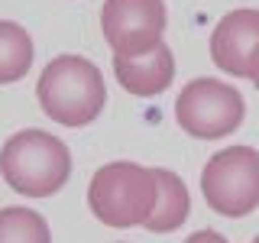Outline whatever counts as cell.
I'll return each instance as SVG.
<instances>
[{
    "label": "cell",
    "mask_w": 259,
    "mask_h": 243,
    "mask_svg": "<svg viewBox=\"0 0 259 243\" xmlns=\"http://www.w3.org/2000/svg\"><path fill=\"white\" fill-rule=\"evenodd\" d=\"M46 117L62 127H88L107 104V85L94 62L84 55H55L36 85Z\"/></svg>",
    "instance_id": "cell-1"
},
{
    "label": "cell",
    "mask_w": 259,
    "mask_h": 243,
    "mask_svg": "<svg viewBox=\"0 0 259 243\" xmlns=\"http://www.w3.org/2000/svg\"><path fill=\"white\" fill-rule=\"evenodd\" d=\"M0 175L16 194L49 198L71 175V152L46 130H20L0 149Z\"/></svg>",
    "instance_id": "cell-2"
},
{
    "label": "cell",
    "mask_w": 259,
    "mask_h": 243,
    "mask_svg": "<svg viewBox=\"0 0 259 243\" xmlns=\"http://www.w3.org/2000/svg\"><path fill=\"white\" fill-rule=\"evenodd\" d=\"M159 201L156 169L136 166V162H110L97 169L88 185V205L94 217L107 227H136L146 224Z\"/></svg>",
    "instance_id": "cell-3"
},
{
    "label": "cell",
    "mask_w": 259,
    "mask_h": 243,
    "mask_svg": "<svg viewBox=\"0 0 259 243\" xmlns=\"http://www.w3.org/2000/svg\"><path fill=\"white\" fill-rule=\"evenodd\" d=\"M201 191L210 211L221 217H246L259 208V152L253 146H230L207 159Z\"/></svg>",
    "instance_id": "cell-4"
},
{
    "label": "cell",
    "mask_w": 259,
    "mask_h": 243,
    "mask_svg": "<svg viewBox=\"0 0 259 243\" xmlns=\"http://www.w3.org/2000/svg\"><path fill=\"white\" fill-rule=\"evenodd\" d=\"M243 94L217 78H194L175 101V120L194 140H224L243 124Z\"/></svg>",
    "instance_id": "cell-5"
},
{
    "label": "cell",
    "mask_w": 259,
    "mask_h": 243,
    "mask_svg": "<svg viewBox=\"0 0 259 243\" xmlns=\"http://www.w3.org/2000/svg\"><path fill=\"white\" fill-rule=\"evenodd\" d=\"M101 29L117 59H140L162 43L165 0H104Z\"/></svg>",
    "instance_id": "cell-6"
},
{
    "label": "cell",
    "mask_w": 259,
    "mask_h": 243,
    "mask_svg": "<svg viewBox=\"0 0 259 243\" xmlns=\"http://www.w3.org/2000/svg\"><path fill=\"white\" fill-rule=\"evenodd\" d=\"M210 59L233 78H259V10H233L210 32Z\"/></svg>",
    "instance_id": "cell-7"
},
{
    "label": "cell",
    "mask_w": 259,
    "mask_h": 243,
    "mask_svg": "<svg viewBox=\"0 0 259 243\" xmlns=\"http://www.w3.org/2000/svg\"><path fill=\"white\" fill-rule=\"evenodd\" d=\"M113 75L136 97L162 94L175 78V55L165 43H159L152 52L140 55V59H117L113 55Z\"/></svg>",
    "instance_id": "cell-8"
},
{
    "label": "cell",
    "mask_w": 259,
    "mask_h": 243,
    "mask_svg": "<svg viewBox=\"0 0 259 243\" xmlns=\"http://www.w3.org/2000/svg\"><path fill=\"white\" fill-rule=\"evenodd\" d=\"M156 178H159V201H156L152 217L143 227L152 230V233H172V230H178V227L188 221L191 198H188L185 182L175 172H168V169H156Z\"/></svg>",
    "instance_id": "cell-9"
},
{
    "label": "cell",
    "mask_w": 259,
    "mask_h": 243,
    "mask_svg": "<svg viewBox=\"0 0 259 243\" xmlns=\"http://www.w3.org/2000/svg\"><path fill=\"white\" fill-rule=\"evenodd\" d=\"M32 65V39L20 23L0 20V85L26 78Z\"/></svg>",
    "instance_id": "cell-10"
},
{
    "label": "cell",
    "mask_w": 259,
    "mask_h": 243,
    "mask_svg": "<svg viewBox=\"0 0 259 243\" xmlns=\"http://www.w3.org/2000/svg\"><path fill=\"white\" fill-rule=\"evenodd\" d=\"M0 243H52L49 224L42 214L29 208H4L0 211Z\"/></svg>",
    "instance_id": "cell-11"
},
{
    "label": "cell",
    "mask_w": 259,
    "mask_h": 243,
    "mask_svg": "<svg viewBox=\"0 0 259 243\" xmlns=\"http://www.w3.org/2000/svg\"><path fill=\"white\" fill-rule=\"evenodd\" d=\"M185 243H227V237H221L217 230H198V233H191Z\"/></svg>",
    "instance_id": "cell-12"
},
{
    "label": "cell",
    "mask_w": 259,
    "mask_h": 243,
    "mask_svg": "<svg viewBox=\"0 0 259 243\" xmlns=\"http://www.w3.org/2000/svg\"><path fill=\"white\" fill-rule=\"evenodd\" d=\"M253 85H256V91H259V78H253Z\"/></svg>",
    "instance_id": "cell-13"
},
{
    "label": "cell",
    "mask_w": 259,
    "mask_h": 243,
    "mask_svg": "<svg viewBox=\"0 0 259 243\" xmlns=\"http://www.w3.org/2000/svg\"><path fill=\"white\" fill-rule=\"evenodd\" d=\"M253 243H259V237H256V240H253Z\"/></svg>",
    "instance_id": "cell-14"
}]
</instances>
